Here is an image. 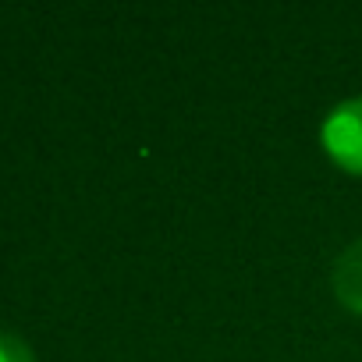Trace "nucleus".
I'll list each match as a JSON object with an SVG mask.
<instances>
[{"mask_svg":"<svg viewBox=\"0 0 362 362\" xmlns=\"http://www.w3.org/2000/svg\"><path fill=\"white\" fill-rule=\"evenodd\" d=\"M320 142L341 170L362 177V96H351V100L337 103L323 117Z\"/></svg>","mask_w":362,"mask_h":362,"instance_id":"nucleus-1","label":"nucleus"},{"mask_svg":"<svg viewBox=\"0 0 362 362\" xmlns=\"http://www.w3.org/2000/svg\"><path fill=\"white\" fill-rule=\"evenodd\" d=\"M0 362H36V355L18 334L0 330Z\"/></svg>","mask_w":362,"mask_h":362,"instance_id":"nucleus-3","label":"nucleus"},{"mask_svg":"<svg viewBox=\"0 0 362 362\" xmlns=\"http://www.w3.org/2000/svg\"><path fill=\"white\" fill-rule=\"evenodd\" d=\"M330 288H334V298H337L351 316H362V238L351 242V245L334 259Z\"/></svg>","mask_w":362,"mask_h":362,"instance_id":"nucleus-2","label":"nucleus"}]
</instances>
